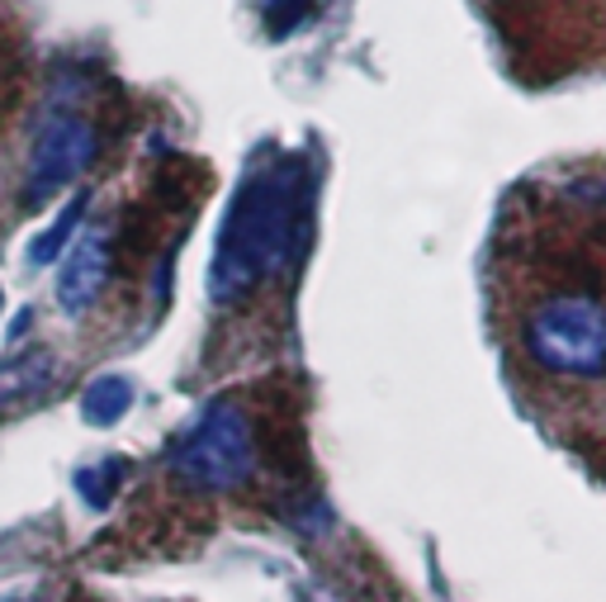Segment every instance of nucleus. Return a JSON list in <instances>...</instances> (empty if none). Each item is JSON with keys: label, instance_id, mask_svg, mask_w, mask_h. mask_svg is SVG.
<instances>
[{"label": "nucleus", "instance_id": "ddd939ff", "mask_svg": "<svg viewBox=\"0 0 606 602\" xmlns=\"http://www.w3.org/2000/svg\"><path fill=\"white\" fill-rule=\"evenodd\" d=\"M0 309H5V290H0Z\"/></svg>", "mask_w": 606, "mask_h": 602}, {"label": "nucleus", "instance_id": "9b49d317", "mask_svg": "<svg viewBox=\"0 0 606 602\" xmlns=\"http://www.w3.org/2000/svg\"><path fill=\"white\" fill-rule=\"evenodd\" d=\"M28 323H34V313H20V319L10 323V337H24V327H28Z\"/></svg>", "mask_w": 606, "mask_h": 602}, {"label": "nucleus", "instance_id": "1a4fd4ad", "mask_svg": "<svg viewBox=\"0 0 606 602\" xmlns=\"http://www.w3.org/2000/svg\"><path fill=\"white\" fill-rule=\"evenodd\" d=\"M119 475H124L119 461L85 465V470H77V489L85 494V503H91V508H109V494L119 489Z\"/></svg>", "mask_w": 606, "mask_h": 602}, {"label": "nucleus", "instance_id": "f257e3e1", "mask_svg": "<svg viewBox=\"0 0 606 602\" xmlns=\"http://www.w3.org/2000/svg\"><path fill=\"white\" fill-rule=\"evenodd\" d=\"M299 247V181L294 166H266L233 190L209 262V299L233 304L252 294Z\"/></svg>", "mask_w": 606, "mask_h": 602}, {"label": "nucleus", "instance_id": "f8f14e48", "mask_svg": "<svg viewBox=\"0 0 606 602\" xmlns=\"http://www.w3.org/2000/svg\"><path fill=\"white\" fill-rule=\"evenodd\" d=\"M0 602H38V598H0Z\"/></svg>", "mask_w": 606, "mask_h": 602}, {"label": "nucleus", "instance_id": "7ed1b4c3", "mask_svg": "<svg viewBox=\"0 0 606 602\" xmlns=\"http://www.w3.org/2000/svg\"><path fill=\"white\" fill-rule=\"evenodd\" d=\"M166 465L205 494H233L252 479L256 470V441H252V422L247 413L228 398L199 408V418L171 441Z\"/></svg>", "mask_w": 606, "mask_h": 602}, {"label": "nucleus", "instance_id": "20e7f679", "mask_svg": "<svg viewBox=\"0 0 606 602\" xmlns=\"http://www.w3.org/2000/svg\"><path fill=\"white\" fill-rule=\"evenodd\" d=\"M100 152L95 124L77 109H53L43 114V124L34 128V142H28V162H24V209H43L53 205L67 185H77L85 171H91Z\"/></svg>", "mask_w": 606, "mask_h": 602}, {"label": "nucleus", "instance_id": "39448f33", "mask_svg": "<svg viewBox=\"0 0 606 602\" xmlns=\"http://www.w3.org/2000/svg\"><path fill=\"white\" fill-rule=\"evenodd\" d=\"M109 266H114L109 262V233L100 223L81 228V233L71 238V247L62 252V266H57V309H62L67 319H81V313L105 294Z\"/></svg>", "mask_w": 606, "mask_h": 602}, {"label": "nucleus", "instance_id": "6e6552de", "mask_svg": "<svg viewBox=\"0 0 606 602\" xmlns=\"http://www.w3.org/2000/svg\"><path fill=\"white\" fill-rule=\"evenodd\" d=\"M133 408V380L128 375H95L91 384H85L81 394V418L91 427H114L124 418V413Z\"/></svg>", "mask_w": 606, "mask_h": 602}, {"label": "nucleus", "instance_id": "0eeeda50", "mask_svg": "<svg viewBox=\"0 0 606 602\" xmlns=\"http://www.w3.org/2000/svg\"><path fill=\"white\" fill-rule=\"evenodd\" d=\"M91 190H77L67 199L62 209H57V219L43 228V233L28 242V262L34 266H53V262H62V252L71 247V238H77V228L85 223V209H91Z\"/></svg>", "mask_w": 606, "mask_h": 602}, {"label": "nucleus", "instance_id": "423d86ee", "mask_svg": "<svg viewBox=\"0 0 606 602\" xmlns=\"http://www.w3.org/2000/svg\"><path fill=\"white\" fill-rule=\"evenodd\" d=\"M57 375V356L48 347H24L0 361V408H20L48 390Z\"/></svg>", "mask_w": 606, "mask_h": 602}, {"label": "nucleus", "instance_id": "f03ea898", "mask_svg": "<svg viewBox=\"0 0 606 602\" xmlns=\"http://www.w3.org/2000/svg\"><path fill=\"white\" fill-rule=\"evenodd\" d=\"M522 351L545 375H606V304L593 294L540 299L522 323Z\"/></svg>", "mask_w": 606, "mask_h": 602}, {"label": "nucleus", "instance_id": "9d476101", "mask_svg": "<svg viewBox=\"0 0 606 602\" xmlns=\"http://www.w3.org/2000/svg\"><path fill=\"white\" fill-rule=\"evenodd\" d=\"M313 14V0H261V20H266V34L270 38H290L294 28Z\"/></svg>", "mask_w": 606, "mask_h": 602}]
</instances>
